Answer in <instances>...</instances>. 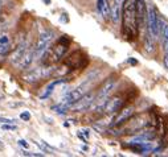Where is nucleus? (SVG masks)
<instances>
[{
  "instance_id": "bb28decb",
  "label": "nucleus",
  "mask_w": 168,
  "mask_h": 157,
  "mask_svg": "<svg viewBox=\"0 0 168 157\" xmlns=\"http://www.w3.org/2000/svg\"><path fill=\"white\" fill-rule=\"evenodd\" d=\"M1 145H3V144H1V141H0V147H1Z\"/></svg>"
},
{
  "instance_id": "7ed1b4c3",
  "label": "nucleus",
  "mask_w": 168,
  "mask_h": 157,
  "mask_svg": "<svg viewBox=\"0 0 168 157\" xmlns=\"http://www.w3.org/2000/svg\"><path fill=\"white\" fill-rule=\"evenodd\" d=\"M147 6V13H146V31L154 40L159 36V16L156 13L154 4H146Z\"/></svg>"
},
{
  "instance_id": "20e7f679",
  "label": "nucleus",
  "mask_w": 168,
  "mask_h": 157,
  "mask_svg": "<svg viewBox=\"0 0 168 157\" xmlns=\"http://www.w3.org/2000/svg\"><path fill=\"white\" fill-rule=\"evenodd\" d=\"M53 70L50 65H44V66H38V67L33 69L31 72L25 73L23 75V79L27 83H36L38 81L44 79V78H48L50 75H53Z\"/></svg>"
},
{
  "instance_id": "412c9836",
  "label": "nucleus",
  "mask_w": 168,
  "mask_h": 157,
  "mask_svg": "<svg viewBox=\"0 0 168 157\" xmlns=\"http://www.w3.org/2000/svg\"><path fill=\"white\" fill-rule=\"evenodd\" d=\"M0 44H9L8 36H1V37H0Z\"/></svg>"
},
{
  "instance_id": "4be33fe9",
  "label": "nucleus",
  "mask_w": 168,
  "mask_h": 157,
  "mask_svg": "<svg viewBox=\"0 0 168 157\" xmlns=\"http://www.w3.org/2000/svg\"><path fill=\"white\" fill-rule=\"evenodd\" d=\"M17 143H19V145H21V147H23V148H28V147H29V144L27 143L25 140H23V139H20V140L17 141Z\"/></svg>"
},
{
  "instance_id": "1a4fd4ad",
  "label": "nucleus",
  "mask_w": 168,
  "mask_h": 157,
  "mask_svg": "<svg viewBox=\"0 0 168 157\" xmlns=\"http://www.w3.org/2000/svg\"><path fill=\"white\" fill-rule=\"evenodd\" d=\"M118 83V79L115 75H111V77H108L107 79L103 81V83L99 86V89L97 90V92H95V98L97 99H107L108 95L113 92V90L115 89V86H117Z\"/></svg>"
},
{
  "instance_id": "423d86ee",
  "label": "nucleus",
  "mask_w": 168,
  "mask_h": 157,
  "mask_svg": "<svg viewBox=\"0 0 168 157\" xmlns=\"http://www.w3.org/2000/svg\"><path fill=\"white\" fill-rule=\"evenodd\" d=\"M95 99V92L94 91H88L85 95L77 99L74 103H71L69 106L68 110H70L71 112H83V111H88L90 108V106L93 104Z\"/></svg>"
},
{
  "instance_id": "aec40b11",
  "label": "nucleus",
  "mask_w": 168,
  "mask_h": 157,
  "mask_svg": "<svg viewBox=\"0 0 168 157\" xmlns=\"http://www.w3.org/2000/svg\"><path fill=\"white\" fill-rule=\"evenodd\" d=\"M20 119L24 120V122H29V119H31V114H29L28 111H24L20 114Z\"/></svg>"
},
{
  "instance_id": "4468645a",
  "label": "nucleus",
  "mask_w": 168,
  "mask_h": 157,
  "mask_svg": "<svg viewBox=\"0 0 168 157\" xmlns=\"http://www.w3.org/2000/svg\"><path fill=\"white\" fill-rule=\"evenodd\" d=\"M97 9L103 19L110 17V4L108 0H97Z\"/></svg>"
},
{
  "instance_id": "a211bd4d",
  "label": "nucleus",
  "mask_w": 168,
  "mask_h": 157,
  "mask_svg": "<svg viewBox=\"0 0 168 157\" xmlns=\"http://www.w3.org/2000/svg\"><path fill=\"white\" fill-rule=\"evenodd\" d=\"M11 48H9V44H0V54L1 56H6L9 53Z\"/></svg>"
},
{
  "instance_id": "39448f33",
  "label": "nucleus",
  "mask_w": 168,
  "mask_h": 157,
  "mask_svg": "<svg viewBox=\"0 0 168 157\" xmlns=\"http://www.w3.org/2000/svg\"><path fill=\"white\" fill-rule=\"evenodd\" d=\"M54 40V32L53 31H45L40 34V37L34 45V58L43 57V54L46 51V49L50 46L52 41Z\"/></svg>"
},
{
  "instance_id": "f8f14e48",
  "label": "nucleus",
  "mask_w": 168,
  "mask_h": 157,
  "mask_svg": "<svg viewBox=\"0 0 168 157\" xmlns=\"http://www.w3.org/2000/svg\"><path fill=\"white\" fill-rule=\"evenodd\" d=\"M33 60H34V46L33 48L28 46L27 50L24 51V54L21 56V58L19 60V62L16 63V67L20 69V70H24V69L31 66V63L33 62Z\"/></svg>"
},
{
  "instance_id": "f03ea898",
  "label": "nucleus",
  "mask_w": 168,
  "mask_h": 157,
  "mask_svg": "<svg viewBox=\"0 0 168 157\" xmlns=\"http://www.w3.org/2000/svg\"><path fill=\"white\" fill-rule=\"evenodd\" d=\"M70 45V38L68 36H62L58 38V41L54 45H52V48H48L46 51L43 54V57L45 60L43 61L44 65H53V63H58L64 58V56L66 54V51Z\"/></svg>"
},
{
  "instance_id": "5701e85b",
  "label": "nucleus",
  "mask_w": 168,
  "mask_h": 157,
  "mask_svg": "<svg viewBox=\"0 0 168 157\" xmlns=\"http://www.w3.org/2000/svg\"><path fill=\"white\" fill-rule=\"evenodd\" d=\"M15 120H12V119H7V117H0V123H3V124H6V123H13Z\"/></svg>"
},
{
  "instance_id": "a878e982",
  "label": "nucleus",
  "mask_w": 168,
  "mask_h": 157,
  "mask_svg": "<svg viewBox=\"0 0 168 157\" xmlns=\"http://www.w3.org/2000/svg\"><path fill=\"white\" fill-rule=\"evenodd\" d=\"M1 7H3V0H0V9H1Z\"/></svg>"
},
{
  "instance_id": "0eeeda50",
  "label": "nucleus",
  "mask_w": 168,
  "mask_h": 157,
  "mask_svg": "<svg viewBox=\"0 0 168 157\" xmlns=\"http://www.w3.org/2000/svg\"><path fill=\"white\" fill-rule=\"evenodd\" d=\"M89 60L81 50H76L73 51L65 61L64 65H66L69 67V70H76V69H82L88 65Z\"/></svg>"
},
{
  "instance_id": "ddd939ff",
  "label": "nucleus",
  "mask_w": 168,
  "mask_h": 157,
  "mask_svg": "<svg viewBox=\"0 0 168 157\" xmlns=\"http://www.w3.org/2000/svg\"><path fill=\"white\" fill-rule=\"evenodd\" d=\"M27 48H28V41L23 38V40L19 42V45L16 46V49L13 50V53L11 54V57H9V62H11L12 65L16 66V63L19 62V60H20L21 56L24 54V51L27 50Z\"/></svg>"
},
{
  "instance_id": "9b49d317",
  "label": "nucleus",
  "mask_w": 168,
  "mask_h": 157,
  "mask_svg": "<svg viewBox=\"0 0 168 157\" xmlns=\"http://www.w3.org/2000/svg\"><path fill=\"white\" fill-rule=\"evenodd\" d=\"M135 9H136V23L138 29L146 31V13H147V6L144 0H135Z\"/></svg>"
},
{
  "instance_id": "f257e3e1",
  "label": "nucleus",
  "mask_w": 168,
  "mask_h": 157,
  "mask_svg": "<svg viewBox=\"0 0 168 157\" xmlns=\"http://www.w3.org/2000/svg\"><path fill=\"white\" fill-rule=\"evenodd\" d=\"M122 33L127 40L134 41L139 36V29L136 23V9L135 0H123L122 3Z\"/></svg>"
},
{
  "instance_id": "6ab92c4d",
  "label": "nucleus",
  "mask_w": 168,
  "mask_h": 157,
  "mask_svg": "<svg viewBox=\"0 0 168 157\" xmlns=\"http://www.w3.org/2000/svg\"><path fill=\"white\" fill-rule=\"evenodd\" d=\"M1 128H3L4 131H15L17 127L13 126L12 123H6V124H3V127H1Z\"/></svg>"
},
{
  "instance_id": "dca6fc26",
  "label": "nucleus",
  "mask_w": 168,
  "mask_h": 157,
  "mask_svg": "<svg viewBox=\"0 0 168 157\" xmlns=\"http://www.w3.org/2000/svg\"><path fill=\"white\" fill-rule=\"evenodd\" d=\"M143 48H144L146 53H148V54H151V53H154L155 51V40L150 36V34L146 32V36H144V41H143Z\"/></svg>"
},
{
  "instance_id": "6e6552de",
  "label": "nucleus",
  "mask_w": 168,
  "mask_h": 157,
  "mask_svg": "<svg viewBox=\"0 0 168 157\" xmlns=\"http://www.w3.org/2000/svg\"><path fill=\"white\" fill-rule=\"evenodd\" d=\"M126 104V100L122 95H114L111 98H107L103 106L102 114L105 115H114Z\"/></svg>"
},
{
  "instance_id": "f3484780",
  "label": "nucleus",
  "mask_w": 168,
  "mask_h": 157,
  "mask_svg": "<svg viewBox=\"0 0 168 157\" xmlns=\"http://www.w3.org/2000/svg\"><path fill=\"white\" fill-rule=\"evenodd\" d=\"M120 15H122V7L118 6V4H113L110 7V17H111V20H113V23L117 24L119 21Z\"/></svg>"
},
{
  "instance_id": "2eb2a0df",
  "label": "nucleus",
  "mask_w": 168,
  "mask_h": 157,
  "mask_svg": "<svg viewBox=\"0 0 168 157\" xmlns=\"http://www.w3.org/2000/svg\"><path fill=\"white\" fill-rule=\"evenodd\" d=\"M66 79H57V81H53V82H50L48 86L45 87V90H44V92L40 95V99H46V98H49L52 95V92H53L54 87L57 85H61V83H65Z\"/></svg>"
},
{
  "instance_id": "b1692460",
  "label": "nucleus",
  "mask_w": 168,
  "mask_h": 157,
  "mask_svg": "<svg viewBox=\"0 0 168 157\" xmlns=\"http://www.w3.org/2000/svg\"><path fill=\"white\" fill-rule=\"evenodd\" d=\"M128 62L131 63V65H136V61H135L134 58H130V60H128Z\"/></svg>"
},
{
  "instance_id": "393cba45",
  "label": "nucleus",
  "mask_w": 168,
  "mask_h": 157,
  "mask_svg": "<svg viewBox=\"0 0 168 157\" xmlns=\"http://www.w3.org/2000/svg\"><path fill=\"white\" fill-rule=\"evenodd\" d=\"M82 132H83V135H85L86 137H89V135H90V133H89V129H83Z\"/></svg>"
},
{
  "instance_id": "9d476101",
  "label": "nucleus",
  "mask_w": 168,
  "mask_h": 157,
  "mask_svg": "<svg viewBox=\"0 0 168 157\" xmlns=\"http://www.w3.org/2000/svg\"><path fill=\"white\" fill-rule=\"evenodd\" d=\"M135 114V108L134 106H123L117 114H114L115 116L113 117V122H111L110 127H118L120 124H123L125 122H127L132 115Z\"/></svg>"
}]
</instances>
